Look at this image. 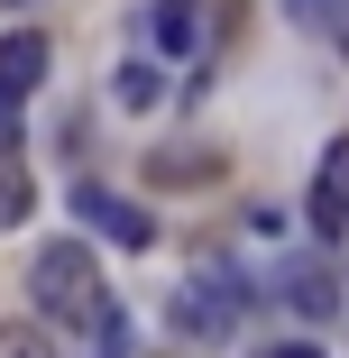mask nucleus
Here are the masks:
<instances>
[{"label": "nucleus", "instance_id": "obj_1", "mask_svg": "<svg viewBox=\"0 0 349 358\" xmlns=\"http://www.w3.org/2000/svg\"><path fill=\"white\" fill-rule=\"evenodd\" d=\"M28 294H37V313H46V322L83 331L101 358H120V349H129V331H120V294L101 285V257H92L83 239H46V248H37V266H28Z\"/></svg>", "mask_w": 349, "mask_h": 358}, {"label": "nucleus", "instance_id": "obj_3", "mask_svg": "<svg viewBox=\"0 0 349 358\" xmlns=\"http://www.w3.org/2000/svg\"><path fill=\"white\" fill-rule=\"evenodd\" d=\"M74 221H83V230H101L111 248H157V221H148L138 202L101 193V184H74Z\"/></svg>", "mask_w": 349, "mask_h": 358}, {"label": "nucleus", "instance_id": "obj_11", "mask_svg": "<svg viewBox=\"0 0 349 358\" xmlns=\"http://www.w3.org/2000/svg\"><path fill=\"white\" fill-rule=\"evenodd\" d=\"M19 211H28V184H19V175H0V221H19Z\"/></svg>", "mask_w": 349, "mask_h": 358}, {"label": "nucleus", "instance_id": "obj_6", "mask_svg": "<svg viewBox=\"0 0 349 358\" xmlns=\"http://www.w3.org/2000/svg\"><path fill=\"white\" fill-rule=\"evenodd\" d=\"M304 211H313V239H340V230H349V148H331V157H322L313 202H304Z\"/></svg>", "mask_w": 349, "mask_h": 358}, {"label": "nucleus", "instance_id": "obj_10", "mask_svg": "<svg viewBox=\"0 0 349 358\" xmlns=\"http://www.w3.org/2000/svg\"><path fill=\"white\" fill-rule=\"evenodd\" d=\"M19 148V92H0V157Z\"/></svg>", "mask_w": 349, "mask_h": 358}, {"label": "nucleus", "instance_id": "obj_12", "mask_svg": "<svg viewBox=\"0 0 349 358\" xmlns=\"http://www.w3.org/2000/svg\"><path fill=\"white\" fill-rule=\"evenodd\" d=\"M257 358H322L313 340H285V349H257Z\"/></svg>", "mask_w": 349, "mask_h": 358}, {"label": "nucleus", "instance_id": "obj_8", "mask_svg": "<svg viewBox=\"0 0 349 358\" xmlns=\"http://www.w3.org/2000/svg\"><path fill=\"white\" fill-rule=\"evenodd\" d=\"M111 101H120V110H157V101H166V83H157V64H120V83H111Z\"/></svg>", "mask_w": 349, "mask_h": 358}, {"label": "nucleus", "instance_id": "obj_4", "mask_svg": "<svg viewBox=\"0 0 349 358\" xmlns=\"http://www.w3.org/2000/svg\"><path fill=\"white\" fill-rule=\"evenodd\" d=\"M276 294H285L304 322H331V313L349 303V285H340V266H331V257H294L285 275H276Z\"/></svg>", "mask_w": 349, "mask_h": 358}, {"label": "nucleus", "instance_id": "obj_7", "mask_svg": "<svg viewBox=\"0 0 349 358\" xmlns=\"http://www.w3.org/2000/svg\"><path fill=\"white\" fill-rule=\"evenodd\" d=\"M37 74H46V28H10L0 37V92H37Z\"/></svg>", "mask_w": 349, "mask_h": 358}, {"label": "nucleus", "instance_id": "obj_9", "mask_svg": "<svg viewBox=\"0 0 349 358\" xmlns=\"http://www.w3.org/2000/svg\"><path fill=\"white\" fill-rule=\"evenodd\" d=\"M0 358H55V340L28 331V322H0Z\"/></svg>", "mask_w": 349, "mask_h": 358}, {"label": "nucleus", "instance_id": "obj_2", "mask_svg": "<svg viewBox=\"0 0 349 358\" xmlns=\"http://www.w3.org/2000/svg\"><path fill=\"white\" fill-rule=\"evenodd\" d=\"M175 313H184V340H202V349H221V340L239 331V313H248V285L230 275V257H193V275H184V294H175Z\"/></svg>", "mask_w": 349, "mask_h": 358}, {"label": "nucleus", "instance_id": "obj_5", "mask_svg": "<svg viewBox=\"0 0 349 358\" xmlns=\"http://www.w3.org/2000/svg\"><path fill=\"white\" fill-rule=\"evenodd\" d=\"M148 46L166 64H193L202 55V0H148Z\"/></svg>", "mask_w": 349, "mask_h": 358}]
</instances>
